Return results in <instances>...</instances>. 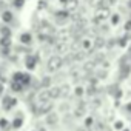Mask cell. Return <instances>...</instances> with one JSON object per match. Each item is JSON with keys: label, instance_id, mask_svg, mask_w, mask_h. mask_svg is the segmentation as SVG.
I'll return each instance as SVG.
<instances>
[{"label": "cell", "instance_id": "cell-15", "mask_svg": "<svg viewBox=\"0 0 131 131\" xmlns=\"http://www.w3.org/2000/svg\"><path fill=\"white\" fill-rule=\"evenodd\" d=\"M105 45V39L103 37H96L93 40V49H97V48H102Z\"/></svg>", "mask_w": 131, "mask_h": 131}, {"label": "cell", "instance_id": "cell-7", "mask_svg": "<svg viewBox=\"0 0 131 131\" xmlns=\"http://www.w3.org/2000/svg\"><path fill=\"white\" fill-rule=\"evenodd\" d=\"M36 63H37V59L34 56H26L25 59V65H26V68L28 70H34L36 68Z\"/></svg>", "mask_w": 131, "mask_h": 131}, {"label": "cell", "instance_id": "cell-40", "mask_svg": "<svg viewBox=\"0 0 131 131\" xmlns=\"http://www.w3.org/2000/svg\"><path fill=\"white\" fill-rule=\"evenodd\" d=\"M128 57H129V59H131V49H129V52H128Z\"/></svg>", "mask_w": 131, "mask_h": 131}, {"label": "cell", "instance_id": "cell-13", "mask_svg": "<svg viewBox=\"0 0 131 131\" xmlns=\"http://www.w3.org/2000/svg\"><path fill=\"white\" fill-rule=\"evenodd\" d=\"M20 116H17V117H14V120L11 122V125H13V128H22V125H23V116H22V113H19Z\"/></svg>", "mask_w": 131, "mask_h": 131}, {"label": "cell", "instance_id": "cell-32", "mask_svg": "<svg viewBox=\"0 0 131 131\" xmlns=\"http://www.w3.org/2000/svg\"><path fill=\"white\" fill-rule=\"evenodd\" d=\"M119 45L125 46V45H126V37H122V39H120V42H119Z\"/></svg>", "mask_w": 131, "mask_h": 131}, {"label": "cell", "instance_id": "cell-27", "mask_svg": "<svg viewBox=\"0 0 131 131\" xmlns=\"http://www.w3.org/2000/svg\"><path fill=\"white\" fill-rule=\"evenodd\" d=\"M82 94H83V88L77 86V88H76V96H82Z\"/></svg>", "mask_w": 131, "mask_h": 131}, {"label": "cell", "instance_id": "cell-37", "mask_svg": "<svg viewBox=\"0 0 131 131\" xmlns=\"http://www.w3.org/2000/svg\"><path fill=\"white\" fill-rule=\"evenodd\" d=\"M2 94H3V83L0 82V96H2Z\"/></svg>", "mask_w": 131, "mask_h": 131}, {"label": "cell", "instance_id": "cell-14", "mask_svg": "<svg viewBox=\"0 0 131 131\" xmlns=\"http://www.w3.org/2000/svg\"><path fill=\"white\" fill-rule=\"evenodd\" d=\"M54 49H56V52H59V54H60V52H67V51H68V45L65 43V42H59Z\"/></svg>", "mask_w": 131, "mask_h": 131}, {"label": "cell", "instance_id": "cell-6", "mask_svg": "<svg viewBox=\"0 0 131 131\" xmlns=\"http://www.w3.org/2000/svg\"><path fill=\"white\" fill-rule=\"evenodd\" d=\"M129 71H131V67L128 63H122L120 65V71H119V77L120 79H126L129 76Z\"/></svg>", "mask_w": 131, "mask_h": 131}, {"label": "cell", "instance_id": "cell-39", "mask_svg": "<svg viewBox=\"0 0 131 131\" xmlns=\"http://www.w3.org/2000/svg\"><path fill=\"white\" fill-rule=\"evenodd\" d=\"M126 110H128V111H131V103H129V105L126 106Z\"/></svg>", "mask_w": 131, "mask_h": 131}, {"label": "cell", "instance_id": "cell-5", "mask_svg": "<svg viewBox=\"0 0 131 131\" xmlns=\"http://www.w3.org/2000/svg\"><path fill=\"white\" fill-rule=\"evenodd\" d=\"M37 100H39V103L51 100V99H49V93H48V88H40V91H39V94H37Z\"/></svg>", "mask_w": 131, "mask_h": 131}, {"label": "cell", "instance_id": "cell-34", "mask_svg": "<svg viewBox=\"0 0 131 131\" xmlns=\"http://www.w3.org/2000/svg\"><path fill=\"white\" fill-rule=\"evenodd\" d=\"M116 128H117V129H122V128H123V126H122V122H116Z\"/></svg>", "mask_w": 131, "mask_h": 131}, {"label": "cell", "instance_id": "cell-23", "mask_svg": "<svg viewBox=\"0 0 131 131\" xmlns=\"http://www.w3.org/2000/svg\"><path fill=\"white\" fill-rule=\"evenodd\" d=\"M2 36H3V37H11V29L6 28V26L2 28Z\"/></svg>", "mask_w": 131, "mask_h": 131}, {"label": "cell", "instance_id": "cell-18", "mask_svg": "<svg viewBox=\"0 0 131 131\" xmlns=\"http://www.w3.org/2000/svg\"><path fill=\"white\" fill-rule=\"evenodd\" d=\"M11 88H13V91H14V93H20V91H23V85H22L20 82H14V80H13Z\"/></svg>", "mask_w": 131, "mask_h": 131}, {"label": "cell", "instance_id": "cell-36", "mask_svg": "<svg viewBox=\"0 0 131 131\" xmlns=\"http://www.w3.org/2000/svg\"><path fill=\"white\" fill-rule=\"evenodd\" d=\"M94 93H96V91H94V88H93V86H91V88H88V94H94Z\"/></svg>", "mask_w": 131, "mask_h": 131}, {"label": "cell", "instance_id": "cell-10", "mask_svg": "<svg viewBox=\"0 0 131 131\" xmlns=\"http://www.w3.org/2000/svg\"><path fill=\"white\" fill-rule=\"evenodd\" d=\"M20 43H23V45H31V43H32V36H31V32H23V34L20 36Z\"/></svg>", "mask_w": 131, "mask_h": 131}, {"label": "cell", "instance_id": "cell-17", "mask_svg": "<svg viewBox=\"0 0 131 131\" xmlns=\"http://www.w3.org/2000/svg\"><path fill=\"white\" fill-rule=\"evenodd\" d=\"M59 91H60V97H67L70 94V85H62V86H59Z\"/></svg>", "mask_w": 131, "mask_h": 131}, {"label": "cell", "instance_id": "cell-22", "mask_svg": "<svg viewBox=\"0 0 131 131\" xmlns=\"http://www.w3.org/2000/svg\"><path fill=\"white\" fill-rule=\"evenodd\" d=\"M102 2H103V0H90V5L94 6V8H99L102 5Z\"/></svg>", "mask_w": 131, "mask_h": 131}, {"label": "cell", "instance_id": "cell-2", "mask_svg": "<svg viewBox=\"0 0 131 131\" xmlns=\"http://www.w3.org/2000/svg\"><path fill=\"white\" fill-rule=\"evenodd\" d=\"M68 20H70V13H68L67 9L57 11V13H56V22H57L59 25H65Z\"/></svg>", "mask_w": 131, "mask_h": 131}, {"label": "cell", "instance_id": "cell-26", "mask_svg": "<svg viewBox=\"0 0 131 131\" xmlns=\"http://www.w3.org/2000/svg\"><path fill=\"white\" fill-rule=\"evenodd\" d=\"M8 125H9V122L6 119H0V128H2V129H5Z\"/></svg>", "mask_w": 131, "mask_h": 131}, {"label": "cell", "instance_id": "cell-1", "mask_svg": "<svg viewBox=\"0 0 131 131\" xmlns=\"http://www.w3.org/2000/svg\"><path fill=\"white\" fill-rule=\"evenodd\" d=\"M62 65H63V59H62L59 54H54V56H51V57L48 59V62H46V70H48L49 73H56V71H59V70L62 68Z\"/></svg>", "mask_w": 131, "mask_h": 131}, {"label": "cell", "instance_id": "cell-38", "mask_svg": "<svg viewBox=\"0 0 131 131\" xmlns=\"http://www.w3.org/2000/svg\"><path fill=\"white\" fill-rule=\"evenodd\" d=\"M67 2H68V0H60V3H63V5H65V3H67Z\"/></svg>", "mask_w": 131, "mask_h": 131}, {"label": "cell", "instance_id": "cell-29", "mask_svg": "<svg viewBox=\"0 0 131 131\" xmlns=\"http://www.w3.org/2000/svg\"><path fill=\"white\" fill-rule=\"evenodd\" d=\"M97 76H99V79H105V76H106V71H99V73H97Z\"/></svg>", "mask_w": 131, "mask_h": 131}, {"label": "cell", "instance_id": "cell-20", "mask_svg": "<svg viewBox=\"0 0 131 131\" xmlns=\"http://www.w3.org/2000/svg\"><path fill=\"white\" fill-rule=\"evenodd\" d=\"M51 82H52L51 77H43V79L40 80V86H42V88H49V86H51Z\"/></svg>", "mask_w": 131, "mask_h": 131}, {"label": "cell", "instance_id": "cell-8", "mask_svg": "<svg viewBox=\"0 0 131 131\" xmlns=\"http://www.w3.org/2000/svg\"><path fill=\"white\" fill-rule=\"evenodd\" d=\"M16 103H17V100L16 99H13V97H5V100H3V110H11L13 106H16Z\"/></svg>", "mask_w": 131, "mask_h": 131}, {"label": "cell", "instance_id": "cell-4", "mask_svg": "<svg viewBox=\"0 0 131 131\" xmlns=\"http://www.w3.org/2000/svg\"><path fill=\"white\" fill-rule=\"evenodd\" d=\"M45 122H46V125H49V126H56V125L59 123V114L49 111V113L46 114V117H45Z\"/></svg>", "mask_w": 131, "mask_h": 131}, {"label": "cell", "instance_id": "cell-33", "mask_svg": "<svg viewBox=\"0 0 131 131\" xmlns=\"http://www.w3.org/2000/svg\"><path fill=\"white\" fill-rule=\"evenodd\" d=\"M125 29H126V31H131V20L125 23Z\"/></svg>", "mask_w": 131, "mask_h": 131}, {"label": "cell", "instance_id": "cell-11", "mask_svg": "<svg viewBox=\"0 0 131 131\" xmlns=\"http://www.w3.org/2000/svg\"><path fill=\"white\" fill-rule=\"evenodd\" d=\"M48 93H49V99H59L60 97V91H59V86H49L48 88Z\"/></svg>", "mask_w": 131, "mask_h": 131}, {"label": "cell", "instance_id": "cell-42", "mask_svg": "<svg viewBox=\"0 0 131 131\" xmlns=\"http://www.w3.org/2000/svg\"><path fill=\"white\" fill-rule=\"evenodd\" d=\"M122 131H129V129H122Z\"/></svg>", "mask_w": 131, "mask_h": 131}, {"label": "cell", "instance_id": "cell-24", "mask_svg": "<svg viewBox=\"0 0 131 131\" xmlns=\"http://www.w3.org/2000/svg\"><path fill=\"white\" fill-rule=\"evenodd\" d=\"M22 74H23V73H20V71L14 73V74H13V80H14V82H20V79H22Z\"/></svg>", "mask_w": 131, "mask_h": 131}, {"label": "cell", "instance_id": "cell-41", "mask_svg": "<svg viewBox=\"0 0 131 131\" xmlns=\"http://www.w3.org/2000/svg\"><path fill=\"white\" fill-rule=\"evenodd\" d=\"M128 6H129V8H131V0H129V3H128Z\"/></svg>", "mask_w": 131, "mask_h": 131}, {"label": "cell", "instance_id": "cell-12", "mask_svg": "<svg viewBox=\"0 0 131 131\" xmlns=\"http://www.w3.org/2000/svg\"><path fill=\"white\" fill-rule=\"evenodd\" d=\"M65 8H67V11L71 14L73 11L77 9V0H68V2L65 3Z\"/></svg>", "mask_w": 131, "mask_h": 131}, {"label": "cell", "instance_id": "cell-30", "mask_svg": "<svg viewBox=\"0 0 131 131\" xmlns=\"http://www.w3.org/2000/svg\"><path fill=\"white\" fill-rule=\"evenodd\" d=\"M91 125H93V119H91V117H88V119L85 120V126H91Z\"/></svg>", "mask_w": 131, "mask_h": 131}, {"label": "cell", "instance_id": "cell-25", "mask_svg": "<svg viewBox=\"0 0 131 131\" xmlns=\"http://www.w3.org/2000/svg\"><path fill=\"white\" fill-rule=\"evenodd\" d=\"M0 43H2V45H6V46H9V45H11V39H9V37H2Z\"/></svg>", "mask_w": 131, "mask_h": 131}, {"label": "cell", "instance_id": "cell-35", "mask_svg": "<svg viewBox=\"0 0 131 131\" xmlns=\"http://www.w3.org/2000/svg\"><path fill=\"white\" fill-rule=\"evenodd\" d=\"M114 45H116V42H114V39H113L111 42H108V46H110V48H111V46H114Z\"/></svg>", "mask_w": 131, "mask_h": 131}, {"label": "cell", "instance_id": "cell-28", "mask_svg": "<svg viewBox=\"0 0 131 131\" xmlns=\"http://www.w3.org/2000/svg\"><path fill=\"white\" fill-rule=\"evenodd\" d=\"M111 22H113V25H116V23L119 22V16H117V14H114V16H113V19H111Z\"/></svg>", "mask_w": 131, "mask_h": 131}, {"label": "cell", "instance_id": "cell-31", "mask_svg": "<svg viewBox=\"0 0 131 131\" xmlns=\"http://www.w3.org/2000/svg\"><path fill=\"white\" fill-rule=\"evenodd\" d=\"M76 131H90V126H79Z\"/></svg>", "mask_w": 131, "mask_h": 131}, {"label": "cell", "instance_id": "cell-16", "mask_svg": "<svg viewBox=\"0 0 131 131\" xmlns=\"http://www.w3.org/2000/svg\"><path fill=\"white\" fill-rule=\"evenodd\" d=\"M2 19H3L5 23H11L13 19H14V16H13L11 11H3V13H2Z\"/></svg>", "mask_w": 131, "mask_h": 131}, {"label": "cell", "instance_id": "cell-19", "mask_svg": "<svg viewBox=\"0 0 131 131\" xmlns=\"http://www.w3.org/2000/svg\"><path fill=\"white\" fill-rule=\"evenodd\" d=\"M83 114H85V106H83V103H80V105L74 110V116H76V117H82Z\"/></svg>", "mask_w": 131, "mask_h": 131}, {"label": "cell", "instance_id": "cell-3", "mask_svg": "<svg viewBox=\"0 0 131 131\" xmlns=\"http://www.w3.org/2000/svg\"><path fill=\"white\" fill-rule=\"evenodd\" d=\"M52 108H54V103H52L51 100L42 102L40 106H39V110H37V114H48L49 111H52Z\"/></svg>", "mask_w": 131, "mask_h": 131}, {"label": "cell", "instance_id": "cell-21", "mask_svg": "<svg viewBox=\"0 0 131 131\" xmlns=\"http://www.w3.org/2000/svg\"><path fill=\"white\" fill-rule=\"evenodd\" d=\"M23 3H25V0H13V5H14V8H17V9L23 8Z\"/></svg>", "mask_w": 131, "mask_h": 131}, {"label": "cell", "instance_id": "cell-9", "mask_svg": "<svg viewBox=\"0 0 131 131\" xmlns=\"http://www.w3.org/2000/svg\"><path fill=\"white\" fill-rule=\"evenodd\" d=\"M96 17H97L99 20L106 19V17H108V8H106V6H99V9H97V13H96Z\"/></svg>", "mask_w": 131, "mask_h": 131}]
</instances>
